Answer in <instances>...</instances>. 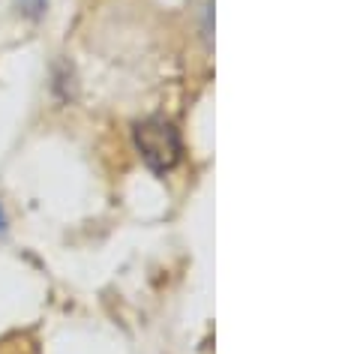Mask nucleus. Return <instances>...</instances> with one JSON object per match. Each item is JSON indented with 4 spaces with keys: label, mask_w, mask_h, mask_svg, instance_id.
<instances>
[{
    "label": "nucleus",
    "mask_w": 339,
    "mask_h": 354,
    "mask_svg": "<svg viewBox=\"0 0 339 354\" xmlns=\"http://www.w3.org/2000/svg\"><path fill=\"white\" fill-rule=\"evenodd\" d=\"M136 145L138 153L145 156V162L154 168L156 174H165L181 162V136L168 120L150 118L136 127Z\"/></svg>",
    "instance_id": "obj_1"
},
{
    "label": "nucleus",
    "mask_w": 339,
    "mask_h": 354,
    "mask_svg": "<svg viewBox=\"0 0 339 354\" xmlns=\"http://www.w3.org/2000/svg\"><path fill=\"white\" fill-rule=\"evenodd\" d=\"M21 3H24V12L33 15V19H37V15L46 10V0H21Z\"/></svg>",
    "instance_id": "obj_2"
},
{
    "label": "nucleus",
    "mask_w": 339,
    "mask_h": 354,
    "mask_svg": "<svg viewBox=\"0 0 339 354\" xmlns=\"http://www.w3.org/2000/svg\"><path fill=\"white\" fill-rule=\"evenodd\" d=\"M0 234H6V214H3V207H0Z\"/></svg>",
    "instance_id": "obj_3"
}]
</instances>
